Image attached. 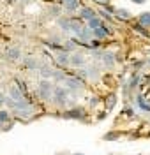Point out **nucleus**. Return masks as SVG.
Segmentation results:
<instances>
[{
  "instance_id": "nucleus-16",
  "label": "nucleus",
  "mask_w": 150,
  "mask_h": 155,
  "mask_svg": "<svg viewBox=\"0 0 150 155\" xmlns=\"http://www.w3.org/2000/svg\"><path fill=\"white\" fill-rule=\"evenodd\" d=\"M101 25H104V23H102V19H101V18H97V16L90 18V19H88V23H87V27H88L90 30L97 28V27H101Z\"/></svg>"
},
{
  "instance_id": "nucleus-26",
  "label": "nucleus",
  "mask_w": 150,
  "mask_h": 155,
  "mask_svg": "<svg viewBox=\"0 0 150 155\" xmlns=\"http://www.w3.org/2000/svg\"><path fill=\"white\" fill-rule=\"evenodd\" d=\"M132 2H134V4H145L147 0H132Z\"/></svg>"
},
{
  "instance_id": "nucleus-19",
  "label": "nucleus",
  "mask_w": 150,
  "mask_h": 155,
  "mask_svg": "<svg viewBox=\"0 0 150 155\" xmlns=\"http://www.w3.org/2000/svg\"><path fill=\"white\" fill-rule=\"evenodd\" d=\"M115 14H117V18L125 19V21L131 18V12L129 11H125V9H115Z\"/></svg>"
},
{
  "instance_id": "nucleus-4",
  "label": "nucleus",
  "mask_w": 150,
  "mask_h": 155,
  "mask_svg": "<svg viewBox=\"0 0 150 155\" xmlns=\"http://www.w3.org/2000/svg\"><path fill=\"white\" fill-rule=\"evenodd\" d=\"M5 95L11 97L12 101H25V99H28V97H27L25 94H23V92H21V88L18 87L14 81H12V83L9 85V88H7V94H5Z\"/></svg>"
},
{
  "instance_id": "nucleus-6",
  "label": "nucleus",
  "mask_w": 150,
  "mask_h": 155,
  "mask_svg": "<svg viewBox=\"0 0 150 155\" xmlns=\"http://www.w3.org/2000/svg\"><path fill=\"white\" fill-rule=\"evenodd\" d=\"M69 51H65V49H58V51H55V62H57V65L58 67H67L69 65Z\"/></svg>"
},
{
  "instance_id": "nucleus-22",
  "label": "nucleus",
  "mask_w": 150,
  "mask_h": 155,
  "mask_svg": "<svg viewBox=\"0 0 150 155\" xmlns=\"http://www.w3.org/2000/svg\"><path fill=\"white\" fill-rule=\"evenodd\" d=\"M138 106L141 107V109H143V111H150V106L148 104H147V102H145V99H143V97H138Z\"/></svg>"
},
{
  "instance_id": "nucleus-1",
  "label": "nucleus",
  "mask_w": 150,
  "mask_h": 155,
  "mask_svg": "<svg viewBox=\"0 0 150 155\" xmlns=\"http://www.w3.org/2000/svg\"><path fill=\"white\" fill-rule=\"evenodd\" d=\"M69 99H71V90H67L65 87H55L53 88L51 101H53L58 107L67 106V104H69Z\"/></svg>"
},
{
  "instance_id": "nucleus-7",
  "label": "nucleus",
  "mask_w": 150,
  "mask_h": 155,
  "mask_svg": "<svg viewBox=\"0 0 150 155\" xmlns=\"http://www.w3.org/2000/svg\"><path fill=\"white\" fill-rule=\"evenodd\" d=\"M64 116H65V118H72V120H83V118L87 116V113H85L83 107H72L69 111H65Z\"/></svg>"
},
{
  "instance_id": "nucleus-11",
  "label": "nucleus",
  "mask_w": 150,
  "mask_h": 155,
  "mask_svg": "<svg viewBox=\"0 0 150 155\" xmlns=\"http://www.w3.org/2000/svg\"><path fill=\"white\" fill-rule=\"evenodd\" d=\"M37 71H39V74H41V78H42V79H51V78H53V71H55V69L50 67V64H41V67L37 69Z\"/></svg>"
},
{
  "instance_id": "nucleus-9",
  "label": "nucleus",
  "mask_w": 150,
  "mask_h": 155,
  "mask_svg": "<svg viewBox=\"0 0 150 155\" xmlns=\"http://www.w3.org/2000/svg\"><path fill=\"white\" fill-rule=\"evenodd\" d=\"M5 58H7L9 62H16V60H20V58H21V49L16 48V46L7 48V49H5Z\"/></svg>"
},
{
  "instance_id": "nucleus-18",
  "label": "nucleus",
  "mask_w": 150,
  "mask_h": 155,
  "mask_svg": "<svg viewBox=\"0 0 150 155\" xmlns=\"http://www.w3.org/2000/svg\"><path fill=\"white\" fill-rule=\"evenodd\" d=\"M65 76H67V74H65V72H64V71H60V69H55V71H53V78H51V79H55V81H64V79H65Z\"/></svg>"
},
{
  "instance_id": "nucleus-8",
  "label": "nucleus",
  "mask_w": 150,
  "mask_h": 155,
  "mask_svg": "<svg viewBox=\"0 0 150 155\" xmlns=\"http://www.w3.org/2000/svg\"><path fill=\"white\" fill-rule=\"evenodd\" d=\"M23 67L28 69V71H37V69L41 67L39 58H35V57H23Z\"/></svg>"
},
{
  "instance_id": "nucleus-2",
  "label": "nucleus",
  "mask_w": 150,
  "mask_h": 155,
  "mask_svg": "<svg viewBox=\"0 0 150 155\" xmlns=\"http://www.w3.org/2000/svg\"><path fill=\"white\" fill-rule=\"evenodd\" d=\"M53 83L50 79H41L39 85H37V95H39L41 101H51V95H53Z\"/></svg>"
},
{
  "instance_id": "nucleus-14",
  "label": "nucleus",
  "mask_w": 150,
  "mask_h": 155,
  "mask_svg": "<svg viewBox=\"0 0 150 155\" xmlns=\"http://www.w3.org/2000/svg\"><path fill=\"white\" fill-rule=\"evenodd\" d=\"M101 60L104 62V65L106 67H113L115 65V57H113V53H110V51H106V53H102V57H101Z\"/></svg>"
},
{
  "instance_id": "nucleus-27",
  "label": "nucleus",
  "mask_w": 150,
  "mask_h": 155,
  "mask_svg": "<svg viewBox=\"0 0 150 155\" xmlns=\"http://www.w3.org/2000/svg\"><path fill=\"white\" fill-rule=\"evenodd\" d=\"M74 155H83V153H74Z\"/></svg>"
},
{
  "instance_id": "nucleus-20",
  "label": "nucleus",
  "mask_w": 150,
  "mask_h": 155,
  "mask_svg": "<svg viewBox=\"0 0 150 155\" xmlns=\"http://www.w3.org/2000/svg\"><path fill=\"white\" fill-rule=\"evenodd\" d=\"M140 23H141V27H148L150 28V12L140 14Z\"/></svg>"
},
{
  "instance_id": "nucleus-17",
  "label": "nucleus",
  "mask_w": 150,
  "mask_h": 155,
  "mask_svg": "<svg viewBox=\"0 0 150 155\" xmlns=\"http://www.w3.org/2000/svg\"><path fill=\"white\" fill-rule=\"evenodd\" d=\"M69 19L71 18H62V16H58V18H57V21H58V27L64 30V32H69Z\"/></svg>"
},
{
  "instance_id": "nucleus-15",
  "label": "nucleus",
  "mask_w": 150,
  "mask_h": 155,
  "mask_svg": "<svg viewBox=\"0 0 150 155\" xmlns=\"http://www.w3.org/2000/svg\"><path fill=\"white\" fill-rule=\"evenodd\" d=\"M7 122H11V111L9 109H0V129L7 125Z\"/></svg>"
},
{
  "instance_id": "nucleus-3",
  "label": "nucleus",
  "mask_w": 150,
  "mask_h": 155,
  "mask_svg": "<svg viewBox=\"0 0 150 155\" xmlns=\"http://www.w3.org/2000/svg\"><path fill=\"white\" fill-rule=\"evenodd\" d=\"M64 85H65V88L71 90V92H80V90H83V87H85V83H83V79H81L80 76H65Z\"/></svg>"
},
{
  "instance_id": "nucleus-21",
  "label": "nucleus",
  "mask_w": 150,
  "mask_h": 155,
  "mask_svg": "<svg viewBox=\"0 0 150 155\" xmlns=\"http://www.w3.org/2000/svg\"><path fill=\"white\" fill-rule=\"evenodd\" d=\"M50 14L53 16V18H58L60 14H62V9H60L58 5H51L50 7Z\"/></svg>"
},
{
  "instance_id": "nucleus-23",
  "label": "nucleus",
  "mask_w": 150,
  "mask_h": 155,
  "mask_svg": "<svg viewBox=\"0 0 150 155\" xmlns=\"http://www.w3.org/2000/svg\"><path fill=\"white\" fill-rule=\"evenodd\" d=\"M115 102H117V97L110 95V97H108V101H106V107H108V109H111V107L115 106Z\"/></svg>"
},
{
  "instance_id": "nucleus-25",
  "label": "nucleus",
  "mask_w": 150,
  "mask_h": 155,
  "mask_svg": "<svg viewBox=\"0 0 150 155\" xmlns=\"http://www.w3.org/2000/svg\"><path fill=\"white\" fill-rule=\"evenodd\" d=\"M101 14H102V16H104L106 19H110V14H108V12H104V11H101Z\"/></svg>"
},
{
  "instance_id": "nucleus-12",
  "label": "nucleus",
  "mask_w": 150,
  "mask_h": 155,
  "mask_svg": "<svg viewBox=\"0 0 150 155\" xmlns=\"http://www.w3.org/2000/svg\"><path fill=\"white\" fill-rule=\"evenodd\" d=\"M92 35H94L95 39H99V41H101V39H106L108 35H110V30L106 28L104 25H101V27H97V28L92 30Z\"/></svg>"
},
{
  "instance_id": "nucleus-10",
  "label": "nucleus",
  "mask_w": 150,
  "mask_h": 155,
  "mask_svg": "<svg viewBox=\"0 0 150 155\" xmlns=\"http://www.w3.org/2000/svg\"><path fill=\"white\" fill-rule=\"evenodd\" d=\"M80 0H67V2H64V11L67 12V14H72V12H76V11H80Z\"/></svg>"
},
{
  "instance_id": "nucleus-28",
  "label": "nucleus",
  "mask_w": 150,
  "mask_h": 155,
  "mask_svg": "<svg viewBox=\"0 0 150 155\" xmlns=\"http://www.w3.org/2000/svg\"><path fill=\"white\" fill-rule=\"evenodd\" d=\"M62 2H67V0H62Z\"/></svg>"
},
{
  "instance_id": "nucleus-5",
  "label": "nucleus",
  "mask_w": 150,
  "mask_h": 155,
  "mask_svg": "<svg viewBox=\"0 0 150 155\" xmlns=\"http://www.w3.org/2000/svg\"><path fill=\"white\" fill-rule=\"evenodd\" d=\"M69 65L71 67H76V69H80V67H83L85 65V55L81 53V51H72L69 55Z\"/></svg>"
},
{
  "instance_id": "nucleus-13",
  "label": "nucleus",
  "mask_w": 150,
  "mask_h": 155,
  "mask_svg": "<svg viewBox=\"0 0 150 155\" xmlns=\"http://www.w3.org/2000/svg\"><path fill=\"white\" fill-rule=\"evenodd\" d=\"M95 16V11L92 9V7H80V18L85 19V21H88L90 18H94Z\"/></svg>"
},
{
  "instance_id": "nucleus-24",
  "label": "nucleus",
  "mask_w": 150,
  "mask_h": 155,
  "mask_svg": "<svg viewBox=\"0 0 150 155\" xmlns=\"http://www.w3.org/2000/svg\"><path fill=\"white\" fill-rule=\"evenodd\" d=\"M95 2H99L101 5H108V2H110V0H95Z\"/></svg>"
}]
</instances>
